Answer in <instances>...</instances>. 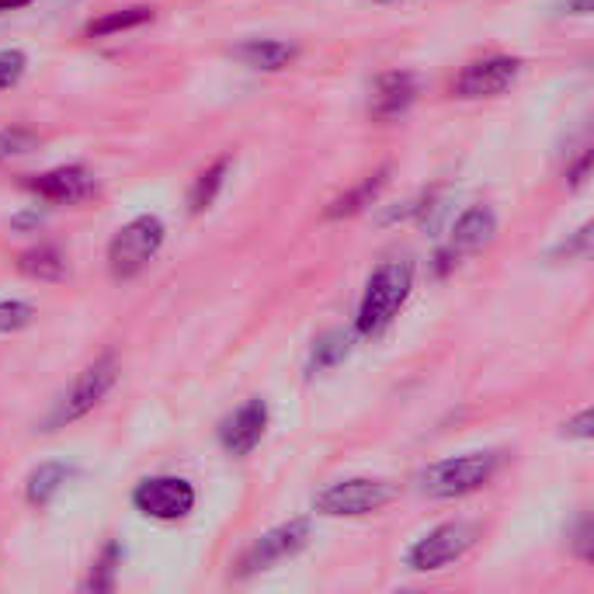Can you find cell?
Returning <instances> with one entry per match:
<instances>
[{
	"label": "cell",
	"mask_w": 594,
	"mask_h": 594,
	"mask_svg": "<svg viewBox=\"0 0 594 594\" xmlns=\"http://www.w3.org/2000/svg\"><path fill=\"white\" fill-rule=\"evenodd\" d=\"M414 289V264L410 261H386L372 271L369 285H365V296L358 303V317H355V334L362 337H376L396 320V313L403 310V303L410 299Z\"/></svg>",
	"instance_id": "6da1fadb"
},
{
	"label": "cell",
	"mask_w": 594,
	"mask_h": 594,
	"mask_svg": "<svg viewBox=\"0 0 594 594\" xmlns=\"http://www.w3.org/2000/svg\"><path fill=\"white\" fill-rule=\"evenodd\" d=\"M501 469V452H466V456L438 459L417 476L421 490L435 501H456V497L476 494L494 480Z\"/></svg>",
	"instance_id": "7a4b0ae2"
},
{
	"label": "cell",
	"mask_w": 594,
	"mask_h": 594,
	"mask_svg": "<svg viewBox=\"0 0 594 594\" xmlns=\"http://www.w3.org/2000/svg\"><path fill=\"white\" fill-rule=\"evenodd\" d=\"M167 240V226L160 216H136L132 223L122 226L119 233L112 237V244H108V268H112L115 278H136L139 271L146 268L153 258L160 254V247H164Z\"/></svg>",
	"instance_id": "3957f363"
},
{
	"label": "cell",
	"mask_w": 594,
	"mask_h": 594,
	"mask_svg": "<svg viewBox=\"0 0 594 594\" xmlns=\"http://www.w3.org/2000/svg\"><path fill=\"white\" fill-rule=\"evenodd\" d=\"M396 497L390 480H369V476H351L337 480L313 497V511L327 518H362L372 511H383Z\"/></svg>",
	"instance_id": "277c9868"
},
{
	"label": "cell",
	"mask_w": 594,
	"mask_h": 594,
	"mask_svg": "<svg viewBox=\"0 0 594 594\" xmlns=\"http://www.w3.org/2000/svg\"><path fill=\"white\" fill-rule=\"evenodd\" d=\"M115 383H119V358L115 355L94 358V362L77 376V383L70 386V393L56 403L53 417L46 421V431H56V428H63V424H73L84 414H91Z\"/></svg>",
	"instance_id": "5b68a950"
},
{
	"label": "cell",
	"mask_w": 594,
	"mask_h": 594,
	"mask_svg": "<svg viewBox=\"0 0 594 594\" xmlns=\"http://www.w3.org/2000/svg\"><path fill=\"white\" fill-rule=\"evenodd\" d=\"M480 539V528L473 522H445L431 532H424L414 546L407 549V567L417 574H431V570H445L449 563L462 560Z\"/></svg>",
	"instance_id": "8992f818"
},
{
	"label": "cell",
	"mask_w": 594,
	"mask_h": 594,
	"mask_svg": "<svg viewBox=\"0 0 594 594\" xmlns=\"http://www.w3.org/2000/svg\"><path fill=\"white\" fill-rule=\"evenodd\" d=\"M132 504L139 515L157 522H178L195 508V487L181 476H146L132 490Z\"/></svg>",
	"instance_id": "52a82bcc"
},
{
	"label": "cell",
	"mask_w": 594,
	"mask_h": 594,
	"mask_svg": "<svg viewBox=\"0 0 594 594\" xmlns=\"http://www.w3.org/2000/svg\"><path fill=\"white\" fill-rule=\"evenodd\" d=\"M310 535H313L310 518H292V522H285V525H275L271 532H264L261 539H254V546L240 556L237 574L254 577V574H261V570L275 567V563L289 560V556H296L299 549H306Z\"/></svg>",
	"instance_id": "ba28073f"
},
{
	"label": "cell",
	"mask_w": 594,
	"mask_h": 594,
	"mask_svg": "<svg viewBox=\"0 0 594 594\" xmlns=\"http://www.w3.org/2000/svg\"><path fill=\"white\" fill-rule=\"evenodd\" d=\"M518 73H522V60H515V56H487V60L469 63L466 70L459 73L456 84H452V94L466 101L497 98V94L515 87Z\"/></svg>",
	"instance_id": "9c48e42d"
},
{
	"label": "cell",
	"mask_w": 594,
	"mask_h": 594,
	"mask_svg": "<svg viewBox=\"0 0 594 594\" xmlns=\"http://www.w3.org/2000/svg\"><path fill=\"white\" fill-rule=\"evenodd\" d=\"M421 94V80L410 70H386L372 80L369 94V115L376 122H396L410 112V105Z\"/></svg>",
	"instance_id": "30bf717a"
},
{
	"label": "cell",
	"mask_w": 594,
	"mask_h": 594,
	"mask_svg": "<svg viewBox=\"0 0 594 594\" xmlns=\"http://www.w3.org/2000/svg\"><path fill=\"white\" fill-rule=\"evenodd\" d=\"M264 431H268V403L261 396H254V400H247L244 407H237L219 424V442H223V449L230 456L244 459L261 445Z\"/></svg>",
	"instance_id": "8fae6325"
},
{
	"label": "cell",
	"mask_w": 594,
	"mask_h": 594,
	"mask_svg": "<svg viewBox=\"0 0 594 594\" xmlns=\"http://www.w3.org/2000/svg\"><path fill=\"white\" fill-rule=\"evenodd\" d=\"M28 188H32L42 202H53V205H77V202L94 198V192H98L94 174L80 164L53 167V171H46V174H39V178L28 181Z\"/></svg>",
	"instance_id": "7c38bea8"
},
{
	"label": "cell",
	"mask_w": 594,
	"mask_h": 594,
	"mask_svg": "<svg viewBox=\"0 0 594 594\" xmlns=\"http://www.w3.org/2000/svg\"><path fill=\"white\" fill-rule=\"evenodd\" d=\"M497 237V216L490 205H469L466 212L452 223L449 233V247L456 254H469V251H480L487 247L490 240Z\"/></svg>",
	"instance_id": "4fadbf2b"
},
{
	"label": "cell",
	"mask_w": 594,
	"mask_h": 594,
	"mask_svg": "<svg viewBox=\"0 0 594 594\" xmlns=\"http://www.w3.org/2000/svg\"><path fill=\"white\" fill-rule=\"evenodd\" d=\"M230 53H233V60H240L244 66L261 70V73H278L299 60V49L282 39H247V42H240V46H233Z\"/></svg>",
	"instance_id": "5bb4252c"
},
{
	"label": "cell",
	"mask_w": 594,
	"mask_h": 594,
	"mask_svg": "<svg viewBox=\"0 0 594 594\" xmlns=\"http://www.w3.org/2000/svg\"><path fill=\"white\" fill-rule=\"evenodd\" d=\"M386 181H390V167H379L376 174H369V178L358 181L351 192L334 198V202L327 205V219H348V216H355V212H362L365 205L376 202L379 192L386 188Z\"/></svg>",
	"instance_id": "9a60e30c"
},
{
	"label": "cell",
	"mask_w": 594,
	"mask_h": 594,
	"mask_svg": "<svg viewBox=\"0 0 594 594\" xmlns=\"http://www.w3.org/2000/svg\"><path fill=\"white\" fill-rule=\"evenodd\" d=\"M66 480H70V466H66V462H56V459L39 462V466L32 469V476H28V483H25L28 504H35V508H46V504L63 490Z\"/></svg>",
	"instance_id": "2e32d148"
},
{
	"label": "cell",
	"mask_w": 594,
	"mask_h": 594,
	"mask_svg": "<svg viewBox=\"0 0 594 594\" xmlns=\"http://www.w3.org/2000/svg\"><path fill=\"white\" fill-rule=\"evenodd\" d=\"M351 344H355V334L351 330H327V334H320L317 341H313L310 348V358H306V372H327V369H337V365L344 362V358L351 355Z\"/></svg>",
	"instance_id": "e0dca14e"
},
{
	"label": "cell",
	"mask_w": 594,
	"mask_h": 594,
	"mask_svg": "<svg viewBox=\"0 0 594 594\" xmlns=\"http://www.w3.org/2000/svg\"><path fill=\"white\" fill-rule=\"evenodd\" d=\"M18 271L25 278H35V282H60L66 275V261H63L60 247L39 244V247H32V251L18 254Z\"/></svg>",
	"instance_id": "ac0fdd59"
},
{
	"label": "cell",
	"mask_w": 594,
	"mask_h": 594,
	"mask_svg": "<svg viewBox=\"0 0 594 594\" xmlns=\"http://www.w3.org/2000/svg\"><path fill=\"white\" fill-rule=\"evenodd\" d=\"M153 21V7L146 4H132V7H119V11H108L101 18H94L87 25V35L91 39H108V35H119V32H132V28L146 25Z\"/></svg>",
	"instance_id": "d6986e66"
},
{
	"label": "cell",
	"mask_w": 594,
	"mask_h": 594,
	"mask_svg": "<svg viewBox=\"0 0 594 594\" xmlns=\"http://www.w3.org/2000/svg\"><path fill=\"white\" fill-rule=\"evenodd\" d=\"M226 174H230V157H219L216 164L209 167V171L198 174L195 185H192V195H188V205H192V212H205L212 202H216L219 188L226 185Z\"/></svg>",
	"instance_id": "ffe728a7"
},
{
	"label": "cell",
	"mask_w": 594,
	"mask_h": 594,
	"mask_svg": "<svg viewBox=\"0 0 594 594\" xmlns=\"http://www.w3.org/2000/svg\"><path fill=\"white\" fill-rule=\"evenodd\" d=\"M35 324V306L21 299H0V334H18Z\"/></svg>",
	"instance_id": "44dd1931"
},
{
	"label": "cell",
	"mask_w": 594,
	"mask_h": 594,
	"mask_svg": "<svg viewBox=\"0 0 594 594\" xmlns=\"http://www.w3.org/2000/svg\"><path fill=\"white\" fill-rule=\"evenodd\" d=\"M35 146H39V136H35L32 129H0V164L11 157H25V153H32Z\"/></svg>",
	"instance_id": "7402d4cb"
},
{
	"label": "cell",
	"mask_w": 594,
	"mask_h": 594,
	"mask_svg": "<svg viewBox=\"0 0 594 594\" xmlns=\"http://www.w3.org/2000/svg\"><path fill=\"white\" fill-rule=\"evenodd\" d=\"M119 546L115 542H108L105 553H101V560L94 563L91 570V581H87V591H112L115 588V567H119Z\"/></svg>",
	"instance_id": "603a6c76"
},
{
	"label": "cell",
	"mask_w": 594,
	"mask_h": 594,
	"mask_svg": "<svg viewBox=\"0 0 594 594\" xmlns=\"http://www.w3.org/2000/svg\"><path fill=\"white\" fill-rule=\"evenodd\" d=\"M28 70V56L21 49H0V91L14 87Z\"/></svg>",
	"instance_id": "cb8c5ba5"
},
{
	"label": "cell",
	"mask_w": 594,
	"mask_h": 594,
	"mask_svg": "<svg viewBox=\"0 0 594 594\" xmlns=\"http://www.w3.org/2000/svg\"><path fill=\"white\" fill-rule=\"evenodd\" d=\"M591 237H594V226L584 223L581 230L574 233L570 240H563L556 258H567V261H588L591 258Z\"/></svg>",
	"instance_id": "d4e9b609"
},
{
	"label": "cell",
	"mask_w": 594,
	"mask_h": 594,
	"mask_svg": "<svg viewBox=\"0 0 594 594\" xmlns=\"http://www.w3.org/2000/svg\"><path fill=\"white\" fill-rule=\"evenodd\" d=\"M563 435H567V438H581V442H588V438L594 435V414H591V410L584 407L581 414L574 417V421L563 424Z\"/></svg>",
	"instance_id": "484cf974"
},
{
	"label": "cell",
	"mask_w": 594,
	"mask_h": 594,
	"mask_svg": "<svg viewBox=\"0 0 594 594\" xmlns=\"http://www.w3.org/2000/svg\"><path fill=\"white\" fill-rule=\"evenodd\" d=\"M591 160H594V157H591V150H588V153H584V157L577 160V164L567 171V188H570V192H577V188L588 185V178H591Z\"/></svg>",
	"instance_id": "4316f807"
},
{
	"label": "cell",
	"mask_w": 594,
	"mask_h": 594,
	"mask_svg": "<svg viewBox=\"0 0 594 594\" xmlns=\"http://www.w3.org/2000/svg\"><path fill=\"white\" fill-rule=\"evenodd\" d=\"M591 542H594V528H591V518L584 515L581 525H577V539H574V549H577V556H581V560H591V556H594Z\"/></svg>",
	"instance_id": "83f0119b"
},
{
	"label": "cell",
	"mask_w": 594,
	"mask_h": 594,
	"mask_svg": "<svg viewBox=\"0 0 594 594\" xmlns=\"http://www.w3.org/2000/svg\"><path fill=\"white\" fill-rule=\"evenodd\" d=\"M46 223V209H25V212H18V216H11V226L14 230H35V226H42Z\"/></svg>",
	"instance_id": "f1b7e54d"
},
{
	"label": "cell",
	"mask_w": 594,
	"mask_h": 594,
	"mask_svg": "<svg viewBox=\"0 0 594 594\" xmlns=\"http://www.w3.org/2000/svg\"><path fill=\"white\" fill-rule=\"evenodd\" d=\"M567 11L570 14H591L594 11V0H570Z\"/></svg>",
	"instance_id": "f546056e"
},
{
	"label": "cell",
	"mask_w": 594,
	"mask_h": 594,
	"mask_svg": "<svg viewBox=\"0 0 594 594\" xmlns=\"http://www.w3.org/2000/svg\"><path fill=\"white\" fill-rule=\"evenodd\" d=\"M32 0H0V14L4 11H21V7H28Z\"/></svg>",
	"instance_id": "4dcf8cb0"
}]
</instances>
